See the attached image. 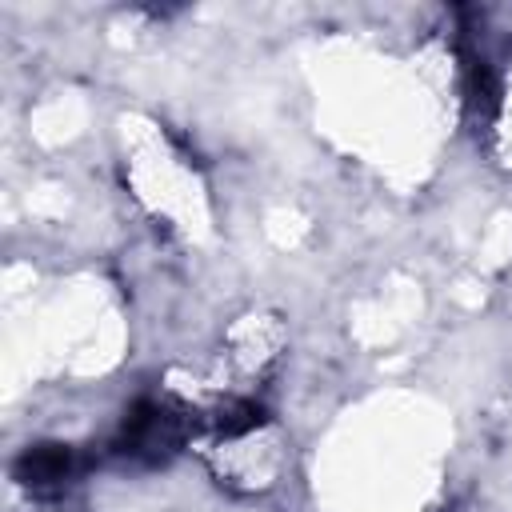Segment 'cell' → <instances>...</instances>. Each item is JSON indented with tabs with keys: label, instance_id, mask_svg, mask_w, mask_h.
Returning <instances> with one entry per match:
<instances>
[{
	"label": "cell",
	"instance_id": "1",
	"mask_svg": "<svg viewBox=\"0 0 512 512\" xmlns=\"http://www.w3.org/2000/svg\"><path fill=\"white\" fill-rule=\"evenodd\" d=\"M16 476L28 488H44V484H60L68 476V448L60 444H40L32 452H24V460L16 464Z\"/></svg>",
	"mask_w": 512,
	"mask_h": 512
}]
</instances>
